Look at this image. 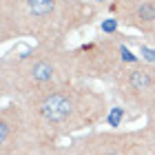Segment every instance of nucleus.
<instances>
[{
  "mask_svg": "<svg viewBox=\"0 0 155 155\" xmlns=\"http://www.w3.org/2000/svg\"><path fill=\"white\" fill-rule=\"evenodd\" d=\"M73 73V53L62 51L58 45H40L36 51L16 58L13 64H9L7 60L2 62V80L13 78L20 91L33 95L71 82Z\"/></svg>",
  "mask_w": 155,
  "mask_h": 155,
  "instance_id": "2",
  "label": "nucleus"
},
{
  "mask_svg": "<svg viewBox=\"0 0 155 155\" xmlns=\"http://www.w3.org/2000/svg\"><path fill=\"white\" fill-rule=\"evenodd\" d=\"M140 53H144V58L149 60V62L155 60V49H149V47H144V45H142V47H140Z\"/></svg>",
  "mask_w": 155,
  "mask_h": 155,
  "instance_id": "6",
  "label": "nucleus"
},
{
  "mask_svg": "<svg viewBox=\"0 0 155 155\" xmlns=\"http://www.w3.org/2000/svg\"><path fill=\"white\" fill-rule=\"evenodd\" d=\"M113 80L120 89V95L137 102L142 107L155 104V67L149 62L122 64L113 73Z\"/></svg>",
  "mask_w": 155,
  "mask_h": 155,
  "instance_id": "4",
  "label": "nucleus"
},
{
  "mask_svg": "<svg viewBox=\"0 0 155 155\" xmlns=\"http://www.w3.org/2000/svg\"><path fill=\"white\" fill-rule=\"evenodd\" d=\"M97 2H104V0H97Z\"/></svg>",
  "mask_w": 155,
  "mask_h": 155,
  "instance_id": "7",
  "label": "nucleus"
},
{
  "mask_svg": "<svg viewBox=\"0 0 155 155\" xmlns=\"http://www.w3.org/2000/svg\"><path fill=\"white\" fill-rule=\"evenodd\" d=\"M102 31H104V33H115V31H117V20H115V18L104 20V22H102Z\"/></svg>",
  "mask_w": 155,
  "mask_h": 155,
  "instance_id": "5",
  "label": "nucleus"
},
{
  "mask_svg": "<svg viewBox=\"0 0 155 155\" xmlns=\"http://www.w3.org/2000/svg\"><path fill=\"white\" fill-rule=\"evenodd\" d=\"M93 9L78 0H2V38L33 36L42 45H53L64 33L89 22Z\"/></svg>",
  "mask_w": 155,
  "mask_h": 155,
  "instance_id": "1",
  "label": "nucleus"
},
{
  "mask_svg": "<svg viewBox=\"0 0 155 155\" xmlns=\"http://www.w3.org/2000/svg\"><path fill=\"white\" fill-rule=\"evenodd\" d=\"M33 104H36V113L49 124H64L73 120L80 109L93 107V104H102L100 95L89 89L73 87L71 82L53 87L49 91L33 95Z\"/></svg>",
  "mask_w": 155,
  "mask_h": 155,
  "instance_id": "3",
  "label": "nucleus"
}]
</instances>
